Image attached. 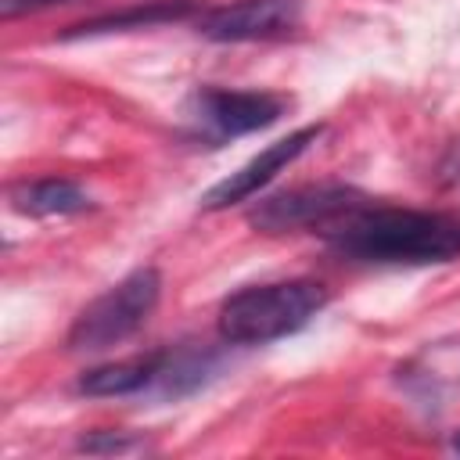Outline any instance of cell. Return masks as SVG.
Masks as SVG:
<instances>
[{"label": "cell", "instance_id": "1", "mask_svg": "<svg viewBox=\"0 0 460 460\" xmlns=\"http://www.w3.org/2000/svg\"><path fill=\"white\" fill-rule=\"evenodd\" d=\"M331 248L356 262H449L460 259V216L417 208H356L323 230Z\"/></svg>", "mask_w": 460, "mask_h": 460}, {"label": "cell", "instance_id": "2", "mask_svg": "<svg viewBox=\"0 0 460 460\" xmlns=\"http://www.w3.org/2000/svg\"><path fill=\"white\" fill-rule=\"evenodd\" d=\"M323 305H327V288L316 280L255 284L223 302L219 338L230 345H266L302 331Z\"/></svg>", "mask_w": 460, "mask_h": 460}, {"label": "cell", "instance_id": "3", "mask_svg": "<svg viewBox=\"0 0 460 460\" xmlns=\"http://www.w3.org/2000/svg\"><path fill=\"white\" fill-rule=\"evenodd\" d=\"M162 295V277L155 266H140L129 277H122L115 288H108L101 298H93L68 331V349L79 352H101L133 331L144 327V320L155 313Z\"/></svg>", "mask_w": 460, "mask_h": 460}, {"label": "cell", "instance_id": "4", "mask_svg": "<svg viewBox=\"0 0 460 460\" xmlns=\"http://www.w3.org/2000/svg\"><path fill=\"white\" fill-rule=\"evenodd\" d=\"M367 205V194L341 187V183H320V187H295L273 198H262L248 223L262 234H288V230H327L338 219L352 216Z\"/></svg>", "mask_w": 460, "mask_h": 460}, {"label": "cell", "instance_id": "5", "mask_svg": "<svg viewBox=\"0 0 460 460\" xmlns=\"http://www.w3.org/2000/svg\"><path fill=\"white\" fill-rule=\"evenodd\" d=\"M298 18H302L298 0H237L201 14L198 32L216 43H252L291 32Z\"/></svg>", "mask_w": 460, "mask_h": 460}, {"label": "cell", "instance_id": "6", "mask_svg": "<svg viewBox=\"0 0 460 460\" xmlns=\"http://www.w3.org/2000/svg\"><path fill=\"white\" fill-rule=\"evenodd\" d=\"M320 133H323V126H302V129L288 133L284 140L262 147V151H259L252 162H244L237 172H230L226 180H219L216 187H208V190L201 194V208L216 212V208H230V205H237V201H248V198L259 194L280 169H288L309 144H316Z\"/></svg>", "mask_w": 460, "mask_h": 460}, {"label": "cell", "instance_id": "7", "mask_svg": "<svg viewBox=\"0 0 460 460\" xmlns=\"http://www.w3.org/2000/svg\"><path fill=\"white\" fill-rule=\"evenodd\" d=\"M198 122L208 126L216 137H244L255 129H266L280 119L284 101L259 90H216L205 86L198 97Z\"/></svg>", "mask_w": 460, "mask_h": 460}, {"label": "cell", "instance_id": "8", "mask_svg": "<svg viewBox=\"0 0 460 460\" xmlns=\"http://www.w3.org/2000/svg\"><path fill=\"white\" fill-rule=\"evenodd\" d=\"M11 208L25 212V216H75L90 208V194L72 183V180H32V183H18L11 187Z\"/></svg>", "mask_w": 460, "mask_h": 460}, {"label": "cell", "instance_id": "9", "mask_svg": "<svg viewBox=\"0 0 460 460\" xmlns=\"http://www.w3.org/2000/svg\"><path fill=\"white\" fill-rule=\"evenodd\" d=\"M162 356L165 352H151V356L93 367V370H86L79 377V392H86V395H133V392H144L158 377Z\"/></svg>", "mask_w": 460, "mask_h": 460}, {"label": "cell", "instance_id": "10", "mask_svg": "<svg viewBox=\"0 0 460 460\" xmlns=\"http://www.w3.org/2000/svg\"><path fill=\"white\" fill-rule=\"evenodd\" d=\"M198 4L194 0H155L147 7H129L119 14H104V18H90L83 25H72L65 36H97V32H122V29H147L158 22H176L187 18Z\"/></svg>", "mask_w": 460, "mask_h": 460}, {"label": "cell", "instance_id": "11", "mask_svg": "<svg viewBox=\"0 0 460 460\" xmlns=\"http://www.w3.org/2000/svg\"><path fill=\"white\" fill-rule=\"evenodd\" d=\"M216 367V356L208 349H183V352H165L162 356V367H158V377L151 381V388L158 395H187L194 392L198 385H205V377L212 374Z\"/></svg>", "mask_w": 460, "mask_h": 460}, {"label": "cell", "instance_id": "12", "mask_svg": "<svg viewBox=\"0 0 460 460\" xmlns=\"http://www.w3.org/2000/svg\"><path fill=\"white\" fill-rule=\"evenodd\" d=\"M79 449H86V453H122V449H133V438L122 435V431H101V435H86L79 442Z\"/></svg>", "mask_w": 460, "mask_h": 460}, {"label": "cell", "instance_id": "13", "mask_svg": "<svg viewBox=\"0 0 460 460\" xmlns=\"http://www.w3.org/2000/svg\"><path fill=\"white\" fill-rule=\"evenodd\" d=\"M54 4H68V0H0V18L11 22L25 11H40V7H54Z\"/></svg>", "mask_w": 460, "mask_h": 460}, {"label": "cell", "instance_id": "14", "mask_svg": "<svg viewBox=\"0 0 460 460\" xmlns=\"http://www.w3.org/2000/svg\"><path fill=\"white\" fill-rule=\"evenodd\" d=\"M453 449H460V435H456V438H453Z\"/></svg>", "mask_w": 460, "mask_h": 460}]
</instances>
